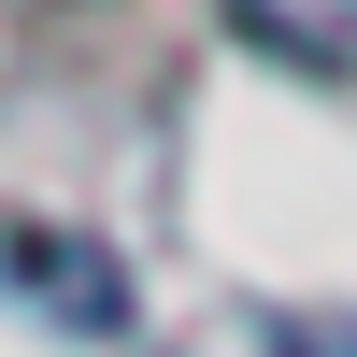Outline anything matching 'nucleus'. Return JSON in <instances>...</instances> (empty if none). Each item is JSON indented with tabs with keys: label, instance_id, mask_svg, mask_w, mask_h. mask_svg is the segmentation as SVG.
I'll return each instance as SVG.
<instances>
[{
	"label": "nucleus",
	"instance_id": "f03ea898",
	"mask_svg": "<svg viewBox=\"0 0 357 357\" xmlns=\"http://www.w3.org/2000/svg\"><path fill=\"white\" fill-rule=\"evenodd\" d=\"M272 357H357V329H329V314H286V329H272Z\"/></svg>",
	"mask_w": 357,
	"mask_h": 357
},
{
	"label": "nucleus",
	"instance_id": "f257e3e1",
	"mask_svg": "<svg viewBox=\"0 0 357 357\" xmlns=\"http://www.w3.org/2000/svg\"><path fill=\"white\" fill-rule=\"evenodd\" d=\"M229 29H243V43H272L286 72L357 86V0H229Z\"/></svg>",
	"mask_w": 357,
	"mask_h": 357
}]
</instances>
